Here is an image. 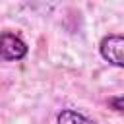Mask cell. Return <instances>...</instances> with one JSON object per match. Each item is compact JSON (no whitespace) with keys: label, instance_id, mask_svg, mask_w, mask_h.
Here are the masks:
<instances>
[{"label":"cell","instance_id":"6da1fadb","mask_svg":"<svg viewBox=\"0 0 124 124\" xmlns=\"http://www.w3.org/2000/svg\"><path fill=\"white\" fill-rule=\"evenodd\" d=\"M101 56L118 68H124V35H107L99 43Z\"/></svg>","mask_w":124,"mask_h":124},{"label":"cell","instance_id":"7a4b0ae2","mask_svg":"<svg viewBox=\"0 0 124 124\" xmlns=\"http://www.w3.org/2000/svg\"><path fill=\"white\" fill-rule=\"evenodd\" d=\"M0 54L4 60H21L27 54V45L16 33H2L0 37Z\"/></svg>","mask_w":124,"mask_h":124},{"label":"cell","instance_id":"3957f363","mask_svg":"<svg viewBox=\"0 0 124 124\" xmlns=\"http://www.w3.org/2000/svg\"><path fill=\"white\" fill-rule=\"evenodd\" d=\"M56 122H58V124H97L95 120H91V118H87L85 114H81V112H78V110H72V108H66V110L58 112Z\"/></svg>","mask_w":124,"mask_h":124},{"label":"cell","instance_id":"277c9868","mask_svg":"<svg viewBox=\"0 0 124 124\" xmlns=\"http://www.w3.org/2000/svg\"><path fill=\"white\" fill-rule=\"evenodd\" d=\"M108 105H110V107H112L114 110H120V112H124V95L108 99Z\"/></svg>","mask_w":124,"mask_h":124}]
</instances>
